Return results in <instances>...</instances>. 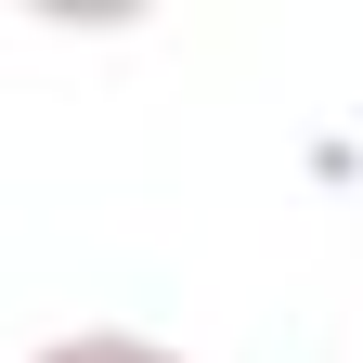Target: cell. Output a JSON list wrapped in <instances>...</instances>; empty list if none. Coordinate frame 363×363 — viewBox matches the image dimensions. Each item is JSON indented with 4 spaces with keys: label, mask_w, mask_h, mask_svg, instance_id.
Wrapping results in <instances>:
<instances>
[{
    "label": "cell",
    "mask_w": 363,
    "mask_h": 363,
    "mask_svg": "<svg viewBox=\"0 0 363 363\" xmlns=\"http://www.w3.org/2000/svg\"><path fill=\"white\" fill-rule=\"evenodd\" d=\"M26 363H182V350H169V337H130V325H78V337L26 350Z\"/></svg>",
    "instance_id": "6da1fadb"
}]
</instances>
